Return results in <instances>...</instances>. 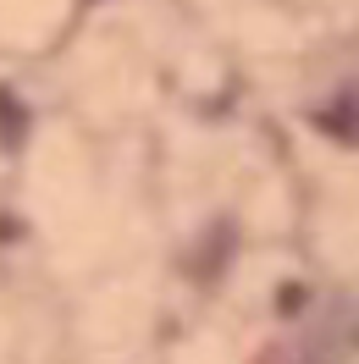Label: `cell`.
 <instances>
[{"mask_svg":"<svg viewBox=\"0 0 359 364\" xmlns=\"http://www.w3.org/2000/svg\"><path fill=\"white\" fill-rule=\"evenodd\" d=\"M172 364H249V348L227 326H199L194 337H182Z\"/></svg>","mask_w":359,"mask_h":364,"instance_id":"6da1fadb","label":"cell"},{"mask_svg":"<svg viewBox=\"0 0 359 364\" xmlns=\"http://www.w3.org/2000/svg\"><path fill=\"white\" fill-rule=\"evenodd\" d=\"M337 364H359V342H354V348H348V353H343Z\"/></svg>","mask_w":359,"mask_h":364,"instance_id":"7a4b0ae2","label":"cell"}]
</instances>
